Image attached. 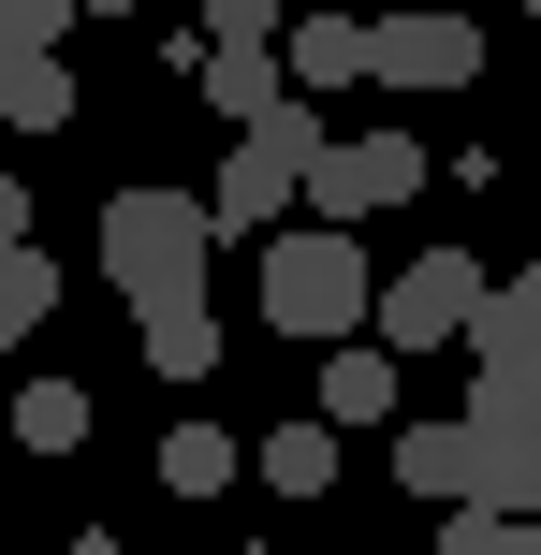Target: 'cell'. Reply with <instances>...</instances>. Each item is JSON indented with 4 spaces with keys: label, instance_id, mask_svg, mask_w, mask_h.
I'll return each instance as SVG.
<instances>
[{
    "label": "cell",
    "instance_id": "6da1fadb",
    "mask_svg": "<svg viewBox=\"0 0 541 555\" xmlns=\"http://www.w3.org/2000/svg\"><path fill=\"white\" fill-rule=\"evenodd\" d=\"M366 293H381V263H366L351 220H308V205H293V220L263 234V336L337 351V336H366Z\"/></svg>",
    "mask_w": 541,
    "mask_h": 555
},
{
    "label": "cell",
    "instance_id": "7a4b0ae2",
    "mask_svg": "<svg viewBox=\"0 0 541 555\" xmlns=\"http://www.w3.org/2000/svg\"><path fill=\"white\" fill-rule=\"evenodd\" d=\"M205 249H220V220H205V191H117L103 205V278L117 293H205Z\"/></svg>",
    "mask_w": 541,
    "mask_h": 555
},
{
    "label": "cell",
    "instance_id": "3957f363",
    "mask_svg": "<svg viewBox=\"0 0 541 555\" xmlns=\"http://www.w3.org/2000/svg\"><path fill=\"white\" fill-rule=\"evenodd\" d=\"M468 307H484V263H468L454 234H425V249H410V263L366 293V322H381V351H454Z\"/></svg>",
    "mask_w": 541,
    "mask_h": 555
},
{
    "label": "cell",
    "instance_id": "277c9868",
    "mask_svg": "<svg viewBox=\"0 0 541 555\" xmlns=\"http://www.w3.org/2000/svg\"><path fill=\"white\" fill-rule=\"evenodd\" d=\"M468 410H541V263L527 278H484V307H468Z\"/></svg>",
    "mask_w": 541,
    "mask_h": 555
},
{
    "label": "cell",
    "instance_id": "5b68a950",
    "mask_svg": "<svg viewBox=\"0 0 541 555\" xmlns=\"http://www.w3.org/2000/svg\"><path fill=\"white\" fill-rule=\"evenodd\" d=\"M410 191H425V132H322V162H308V191H293V205H308V220H351V234H366V220H396V205Z\"/></svg>",
    "mask_w": 541,
    "mask_h": 555
},
{
    "label": "cell",
    "instance_id": "8992f818",
    "mask_svg": "<svg viewBox=\"0 0 541 555\" xmlns=\"http://www.w3.org/2000/svg\"><path fill=\"white\" fill-rule=\"evenodd\" d=\"M484 74V29L454 15V0H410V15H366V88H468Z\"/></svg>",
    "mask_w": 541,
    "mask_h": 555
},
{
    "label": "cell",
    "instance_id": "52a82bcc",
    "mask_svg": "<svg viewBox=\"0 0 541 555\" xmlns=\"http://www.w3.org/2000/svg\"><path fill=\"white\" fill-rule=\"evenodd\" d=\"M176 74H191V103H205V117H234V132H249V117H279V103H293V74H279V44H205V29H176Z\"/></svg>",
    "mask_w": 541,
    "mask_h": 555
},
{
    "label": "cell",
    "instance_id": "ba28073f",
    "mask_svg": "<svg viewBox=\"0 0 541 555\" xmlns=\"http://www.w3.org/2000/svg\"><path fill=\"white\" fill-rule=\"evenodd\" d=\"M279 74L308 88V103L366 88V0H293V29H279Z\"/></svg>",
    "mask_w": 541,
    "mask_h": 555
},
{
    "label": "cell",
    "instance_id": "9c48e42d",
    "mask_svg": "<svg viewBox=\"0 0 541 555\" xmlns=\"http://www.w3.org/2000/svg\"><path fill=\"white\" fill-rule=\"evenodd\" d=\"M468 498L541 527V410H468Z\"/></svg>",
    "mask_w": 541,
    "mask_h": 555
},
{
    "label": "cell",
    "instance_id": "30bf717a",
    "mask_svg": "<svg viewBox=\"0 0 541 555\" xmlns=\"http://www.w3.org/2000/svg\"><path fill=\"white\" fill-rule=\"evenodd\" d=\"M132 351L162 365V380H205L234 336H220V307H205V293H146V307H132Z\"/></svg>",
    "mask_w": 541,
    "mask_h": 555
},
{
    "label": "cell",
    "instance_id": "8fae6325",
    "mask_svg": "<svg viewBox=\"0 0 541 555\" xmlns=\"http://www.w3.org/2000/svg\"><path fill=\"white\" fill-rule=\"evenodd\" d=\"M74 59L59 44H0V132H74Z\"/></svg>",
    "mask_w": 541,
    "mask_h": 555
},
{
    "label": "cell",
    "instance_id": "7c38bea8",
    "mask_svg": "<svg viewBox=\"0 0 541 555\" xmlns=\"http://www.w3.org/2000/svg\"><path fill=\"white\" fill-rule=\"evenodd\" d=\"M396 482L425 512H454L468 498V410H439V424H396Z\"/></svg>",
    "mask_w": 541,
    "mask_h": 555
},
{
    "label": "cell",
    "instance_id": "4fadbf2b",
    "mask_svg": "<svg viewBox=\"0 0 541 555\" xmlns=\"http://www.w3.org/2000/svg\"><path fill=\"white\" fill-rule=\"evenodd\" d=\"M322 424H337V439L351 424H396V351H351L337 336V351H322Z\"/></svg>",
    "mask_w": 541,
    "mask_h": 555
},
{
    "label": "cell",
    "instance_id": "5bb4252c",
    "mask_svg": "<svg viewBox=\"0 0 541 555\" xmlns=\"http://www.w3.org/2000/svg\"><path fill=\"white\" fill-rule=\"evenodd\" d=\"M337 468H351V453H337V424H322V410H293L279 439L249 453V482H279V498H322V482H337Z\"/></svg>",
    "mask_w": 541,
    "mask_h": 555
},
{
    "label": "cell",
    "instance_id": "9a60e30c",
    "mask_svg": "<svg viewBox=\"0 0 541 555\" xmlns=\"http://www.w3.org/2000/svg\"><path fill=\"white\" fill-rule=\"evenodd\" d=\"M146 482H176V498H234V482H249V453H234L220 424H176V439L146 453Z\"/></svg>",
    "mask_w": 541,
    "mask_h": 555
},
{
    "label": "cell",
    "instance_id": "2e32d148",
    "mask_svg": "<svg viewBox=\"0 0 541 555\" xmlns=\"http://www.w3.org/2000/svg\"><path fill=\"white\" fill-rule=\"evenodd\" d=\"M44 322H59V263H44V249L15 234V249H0V351H29Z\"/></svg>",
    "mask_w": 541,
    "mask_h": 555
},
{
    "label": "cell",
    "instance_id": "e0dca14e",
    "mask_svg": "<svg viewBox=\"0 0 541 555\" xmlns=\"http://www.w3.org/2000/svg\"><path fill=\"white\" fill-rule=\"evenodd\" d=\"M88 424H103L88 380H15V439H29V453H88Z\"/></svg>",
    "mask_w": 541,
    "mask_h": 555
},
{
    "label": "cell",
    "instance_id": "ac0fdd59",
    "mask_svg": "<svg viewBox=\"0 0 541 555\" xmlns=\"http://www.w3.org/2000/svg\"><path fill=\"white\" fill-rule=\"evenodd\" d=\"M439 555H541V527H527V512H484V498H454V512H439Z\"/></svg>",
    "mask_w": 541,
    "mask_h": 555
},
{
    "label": "cell",
    "instance_id": "d6986e66",
    "mask_svg": "<svg viewBox=\"0 0 541 555\" xmlns=\"http://www.w3.org/2000/svg\"><path fill=\"white\" fill-rule=\"evenodd\" d=\"M293 0H205V44H279Z\"/></svg>",
    "mask_w": 541,
    "mask_h": 555
},
{
    "label": "cell",
    "instance_id": "ffe728a7",
    "mask_svg": "<svg viewBox=\"0 0 541 555\" xmlns=\"http://www.w3.org/2000/svg\"><path fill=\"white\" fill-rule=\"evenodd\" d=\"M59 29H88L74 0H0V44H59Z\"/></svg>",
    "mask_w": 541,
    "mask_h": 555
},
{
    "label": "cell",
    "instance_id": "44dd1931",
    "mask_svg": "<svg viewBox=\"0 0 541 555\" xmlns=\"http://www.w3.org/2000/svg\"><path fill=\"white\" fill-rule=\"evenodd\" d=\"M74 15H146V0H74Z\"/></svg>",
    "mask_w": 541,
    "mask_h": 555
},
{
    "label": "cell",
    "instance_id": "7402d4cb",
    "mask_svg": "<svg viewBox=\"0 0 541 555\" xmlns=\"http://www.w3.org/2000/svg\"><path fill=\"white\" fill-rule=\"evenodd\" d=\"M527 15H541V0H527Z\"/></svg>",
    "mask_w": 541,
    "mask_h": 555
}]
</instances>
